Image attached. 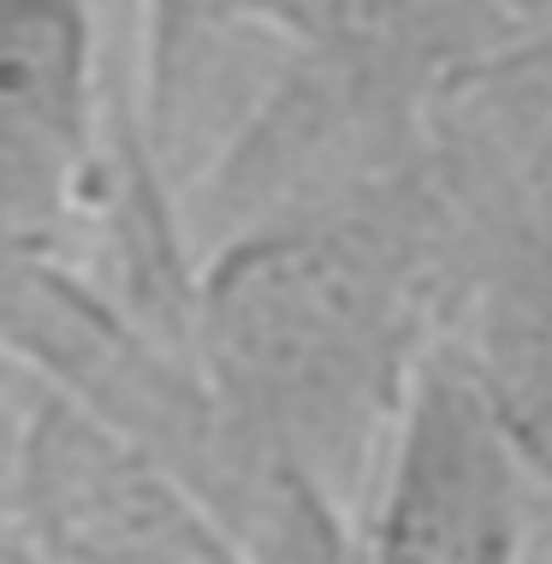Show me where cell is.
<instances>
[{
  "label": "cell",
  "mask_w": 552,
  "mask_h": 564,
  "mask_svg": "<svg viewBox=\"0 0 552 564\" xmlns=\"http://www.w3.org/2000/svg\"><path fill=\"white\" fill-rule=\"evenodd\" d=\"M529 457L452 339L434 345L357 529V564H523Z\"/></svg>",
  "instance_id": "3957f363"
},
{
  "label": "cell",
  "mask_w": 552,
  "mask_h": 564,
  "mask_svg": "<svg viewBox=\"0 0 552 564\" xmlns=\"http://www.w3.org/2000/svg\"><path fill=\"white\" fill-rule=\"evenodd\" d=\"M321 42L452 108L464 89L552 54V0H339Z\"/></svg>",
  "instance_id": "277c9868"
},
{
  "label": "cell",
  "mask_w": 552,
  "mask_h": 564,
  "mask_svg": "<svg viewBox=\"0 0 552 564\" xmlns=\"http://www.w3.org/2000/svg\"><path fill=\"white\" fill-rule=\"evenodd\" d=\"M137 7H143V113L155 131L203 48H220L226 36H280L291 48H310L333 30L339 0H137Z\"/></svg>",
  "instance_id": "8992f818"
},
{
  "label": "cell",
  "mask_w": 552,
  "mask_h": 564,
  "mask_svg": "<svg viewBox=\"0 0 552 564\" xmlns=\"http://www.w3.org/2000/svg\"><path fill=\"white\" fill-rule=\"evenodd\" d=\"M475 238L457 155L226 232L196 273L191 339L243 429L362 529L410 392L446 339Z\"/></svg>",
  "instance_id": "6da1fadb"
},
{
  "label": "cell",
  "mask_w": 552,
  "mask_h": 564,
  "mask_svg": "<svg viewBox=\"0 0 552 564\" xmlns=\"http://www.w3.org/2000/svg\"><path fill=\"white\" fill-rule=\"evenodd\" d=\"M446 339L487 387L523 457L552 476V268L505 238L481 208Z\"/></svg>",
  "instance_id": "5b68a950"
},
{
  "label": "cell",
  "mask_w": 552,
  "mask_h": 564,
  "mask_svg": "<svg viewBox=\"0 0 552 564\" xmlns=\"http://www.w3.org/2000/svg\"><path fill=\"white\" fill-rule=\"evenodd\" d=\"M523 564H552V476L529 464V523H523Z\"/></svg>",
  "instance_id": "52a82bcc"
},
{
  "label": "cell",
  "mask_w": 552,
  "mask_h": 564,
  "mask_svg": "<svg viewBox=\"0 0 552 564\" xmlns=\"http://www.w3.org/2000/svg\"><path fill=\"white\" fill-rule=\"evenodd\" d=\"M107 89L101 0H0V232L7 262H59L131 131Z\"/></svg>",
  "instance_id": "7a4b0ae2"
},
{
  "label": "cell",
  "mask_w": 552,
  "mask_h": 564,
  "mask_svg": "<svg viewBox=\"0 0 552 564\" xmlns=\"http://www.w3.org/2000/svg\"><path fill=\"white\" fill-rule=\"evenodd\" d=\"M0 564H48V553H42L19 523H7V535H0Z\"/></svg>",
  "instance_id": "ba28073f"
}]
</instances>
